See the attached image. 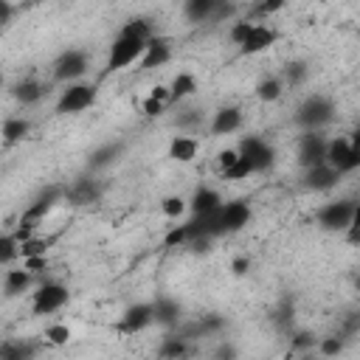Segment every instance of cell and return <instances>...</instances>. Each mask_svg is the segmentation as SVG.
Listing matches in <instances>:
<instances>
[{
    "mask_svg": "<svg viewBox=\"0 0 360 360\" xmlns=\"http://www.w3.org/2000/svg\"><path fill=\"white\" fill-rule=\"evenodd\" d=\"M343 349H346V340L340 335H326V338H318V343H315V352L321 360L338 357V354H343Z\"/></svg>",
    "mask_w": 360,
    "mask_h": 360,
    "instance_id": "32",
    "label": "cell"
},
{
    "mask_svg": "<svg viewBox=\"0 0 360 360\" xmlns=\"http://www.w3.org/2000/svg\"><path fill=\"white\" fill-rule=\"evenodd\" d=\"M149 98H155V101H160V104H169V84H152Z\"/></svg>",
    "mask_w": 360,
    "mask_h": 360,
    "instance_id": "50",
    "label": "cell"
},
{
    "mask_svg": "<svg viewBox=\"0 0 360 360\" xmlns=\"http://www.w3.org/2000/svg\"><path fill=\"white\" fill-rule=\"evenodd\" d=\"M326 166H332L340 177L360 166V135H338L326 141Z\"/></svg>",
    "mask_w": 360,
    "mask_h": 360,
    "instance_id": "2",
    "label": "cell"
},
{
    "mask_svg": "<svg viewBox=\"0 0 360 360\" xmlns=\"http://www.w3.org/2000/svg\"><path fill=\"white\" fill-rule=\"evenodd\" d=\"M211 242H214L211 236H194V239H188V245H186V248H188L191 253H197V256H200V253H208V250H211Z\"/></svg>",
    "mask_w": 360,
    "mask_h": 360,
    "instance_id": "47",
    "label": "cell"
},
{
    "mask_svg": "<svg viewBox=\"0 0 360 360\" xmlns=\"http://www.w3.org/2000/svg\"><path fill=\"white\" fill-rule=\"evenodd\" d=\"M197 93V79L191 76V73H177L172 82H169V104H177V101H183V98H188V96H194Z\"/></svg>",
    "mask_w": 360,
    "mask_h": 360,
    "instance_id": "27",
    "label": "cell"
},
{
    "mask_svg": "<svg viewBox=\"0 0 360 360\" xmlns=\"http://www.w3.org/2000/svg\"><path fill=\"white\" fill-rule=\"evenodd\" d=\"M219 205H222L219 191H214V188H208V186H197L194 194H191V200H188V208H191L194 217L211 214V211H217Z\"/></svg>",
    "mask_w": 360,
    "mask_h": 360,
    "instance_id": "20",
    "label": "cell"
},
{
    "mask_svg": "<svg viewBox=\"0 0 360 360\" xmlns=\"http://www.w3.org/2000/svg\"><path fill=\"white\" fill-rule=\"evenodd\" d=\"M197 149H200V141L191 138V135H174L172 143H169V158L177 160V163H191L197 158Z\"/></svg>",
    "mask_w": 360,
    "mask_h": 360,
    "instance_id": "24",
    "label": "cell"
},
{
    "mask_svg": "<svg viewBox=\"0 0 360 360\" xmlns=\"http://www.w3.org/2000/svg\"><path fill=\"white\" fill-rule=\"evenodd\" d=\"M188 354V340L180 335V332H169L163 340H160V346H158V357L160 360H180V357H186Z\"/></svg>",
    "mask_w": 360,
    "mask_h": 360,
    "instance_id": "26",
    "label": "cell"
},
{
    "mask_svg": "<svg viewBox=\"0 0 360 360\" xmlns=\"http://www.w3.org/2000/svg\"><path fill=\"white\" fill-rule=\"evenodd\" d=\"M338 183H340V174L332 166H326V163L312 166V169L304 172V186L309 191H332Z\"/></svg>",
    "mask_w": 360,
    "mask_h": 360,
    "instance_id": "18",
    "label": "cell"
},
{
    "mask_svg": "<svg viewBox=\"0 0 360 360\" xmlns=\"http://www.w3.org/2000/svg\"><path fill=\"white\" fill-rule=\"evenodd\" d=\"M298 360H321L315 352H304V354H298Z\"/></svg>",
    "mask_w": 360,
    "mask_h": 360,
    "instance_id": "53",
    "label": "cell"
},
{
    "mask_svg": "<svg viewBox=\"0 0 360 360\" xmlns=\"http://www.w3.org/2000/svg\"><path fill=\"white\" fill-rule=\"evenodd\" d=\"M121 37H132V39H141V42H149L155 37V28H152V20L146 17H132L124 22L121 28Z\"/></svg>",
    "mask_w": 360,
    "mask_h": 360,
    "instance_id": "29",
    "label": "cell"
},
{
    "mask_svg": "<svg viewBox=\"0 0 360 360\" xmlns=\"http://www.w3.org/2000/svg\"><path fill=\"white\" fill-rule=\"evenodd\" d=\"M141 112L146 115V118H158V115H163L166 112V104H160V101H155V98H143L141 101Z\"/></svg>",
    "mask_w": 360,
    "mask_h": 360,
    "instance_id": "44",
    "label": "cell"
},
{
    "mask_svg": "<svg viewBox=\"0 0 360 360\" xmlns=\"http://www.w3.org/2000/svg\"><path fill=\"white\" fill-rule=\"evenodd\" d=\"M236 158H239V152H236V149H222V152H217V163H219V172L231 169V166L236 163Z\"/></svg>",
    "mask_w": 360,
    "mask_h": 360,
    "instance_id": "48",
    "label": "cell"
},
{
    "mask_svg": "<svg viewBox=\"0 0 360 360\" xmlns=\"http://www.w3.org/2000/svg\"><path fill=\"white\" fill-rule=\"evenodd\" d=\"M284 96V82L278 79V76H264V79H259V84H256V98L259 101H278Z\"/></svg>",
    "mask_w": 360,
    "mask_h": 360,
    "instance_id": "31",
    "label": "cell"
},
{
    "mask_svg": "<svg viewBox=\"0 0 360 360\" xmlns=\"http://www.w3.org/2000/svg\"><path fill=\"white\" fill-rule=\"evenodd\" d=\"M231 270H233V276H245V273L250 270V259H248V256H236V259L231 262Z\"/></svg>",
    "mask_w": 360,
    "mask_h": 360,
    "instance_id": "51",
    "label": "cell"
},
{
    "mask_svg": "<svg viewBox=\"0 0 360 360\" xmlns=\"http://www.w3.org/2000/svg\"><path fill=\"white\" fill-rule=\"evenodd\" d=\"M250 174H253V166H250L242 155L236 158V163H233L231 169H225V172H222V177H225V180H248Z\"/></svg>",
    "mask_w": 360,
    "mask_h": 360,
    "instance_id": "41",
    "label": "cell"
},
{
    "mask_svg": "<svg viewBox=\"0 0 360 360\" xmlns=\"http://www.w3.org/2000/svg\"><path fill=\"white\" fill-rule=\"evenodd\" d=\"M307 76H309V68H307V62H301V59H292V62H287V68H284V84H290V87H301L304 82H307Z\"/></svg>",
    "mask_w": 360,
    "mask_h": 360,
    "instance_id": "34",
    "label": "cell"
},
{
    "mask_svg": "<svg viewBox=\"0 0 360 360\" xmlns=\"http://www.w3.org/2000/svg\"><path fill=\"white\" fill-rule=\"evenodd\" d=\"M219 219H222V233H236L250 222V205L245 200H231L222 202L219 208Z\"/></svg>",
    "mask_w": 360,
    "mask_h": 360,
    "instance_id": "14",
    "label": "cell"
},
{
    "mask_svg": "<svg viewBox=\"0 0 360 360\" xmlns=\"http://www.w3.org/2000/svg\"><path fill=\"white\" fill-rule=\"evenodd\" d=\"M11 96H14L17 104L31 107V104H37V101L45 96V84L37 82V79H22V82H17V84L11 87Z\"/></svg>",
    "mask_w": 360,
    "mask_h": 360,
    "instance_id": "23",
    "label": "cell"
},
{
    "mask_svg": "<svg viewBox=\"0 0 360 360\" xmlns=\"http://www.w3.org/2000/svg\"><path fill=\"white\" fill-rule=\"evenodd\" d=\"M242 127V110L236 104H225L211 118V135H231Z\"/></svg>",
    "mask_w": 360,
    "mask_h": 360,
    "instance_id": "19",
    "label": "cell"
},
{
    "mask_svg": "<svg viewBox=\"0 0 360 360\" xmlns=\"http://www.w3.org/2000/svg\"><path fill=\"white\" fill-rule=\"evenodd\" d=\"M3 82H6V79H3V70H0V87H3Z\"/></svg>",
    "mask_w": 360,
    "mask_h": 360,
    "instance_id": "54",
    "label": "cell"
},
{
    "mask_svg": "<svg viewBox=\"0 0 360 360\" xmlns=\"http://www.w3.org/2000/svg\"><path fill=\"white\" fill-rule=\"evenodd\" d=\"M186 208H188V200H183L180 194H169V197H163V202H160V211H163L169 219H180V217L186 214Z\"/></svg>",
    "mask_w": 360,
    "mask_h": 360,
    "instance_id": "36",
    "label": "cell"
},
{
    "mask_svg": "<svg viewBox=\"0 0 360 360\" xmlns=\"http://www.w3.org/2000/svg\"><path fill=\"white\" fill-rule=\"evenodd\" d=\"M276 39H278V28H273L267 22H253V28H250V34H248V39L242 42L239 51L245 56H253V53H262L270 45H276Z\"/></svg>",
    "mask_w": 360,
    "mask_h": 360,
    "instance_id": "13",
    "label": "cell"
},
{
    "mask_svg": "<svg viewBox=\"0 0 360 360\" xmlns=\"http://www.w3.org/2000/svg\"><path fill=\"white\" fill-rule=\"evenodd\" d=\"M90 68V56L82 48H68L53 59V82L62 84H73L76 79H82Z\"/></svg>",
    "mask_w": 360,
    "mask_h": 360,
    "instance_id": "6",
    "label": "cell"
},
{
    "mask_svg": "<svg viewBox=\"0 0 360 360\" xmlns=\"http://www.w3.org/2000/svg\"><path fill=\"white\" fill-rule=\"evenodd\" d=\"M96 98H98V87H96V84L73 82V84H68V87L62 90V96H59L53 112H56V115H76V112L93 107Z\"/></svg>",
    "mask_w": 360,
    "mask_h": 360,
    "instance_id": "3",
    "label": "cell"
},
{
    "mask_svg": "<svg viewBox=\"0 0 360 360\" xmlns=\"http://www.w3.org/2000/svg\"><path fill=\"white\" fill-rule=\"evenodd\" d=\"M68 298H70V292H68L65 284H59V281H45V284L37 287V292H34V298H31V312H34V315H51V312L62 309V307L68 304Z\"/></svg>",
    "mask_w": 360,
    "mask_h": 360,
    "instance_id": "9",
    "label": "cell"
},
{
    "mask_svg": "<svg viewBox=\"0 0 360 360\" xmlns=\"http://www.w3.org/2000/svg\"><path fill=\"white\" fill-rule=\"evenodd\" d=\"M250 28H253V20H239V22H233V25H231V31H228V39H231L233 45H239V48H242V42L248 39Z\"/></svg>",
    "mask_w": 360,
    "mask_h": 360,
    "instance_id": "42",
    "label": "cell"
},
{
    "mask_svg": "<svg viewBox=\"0 0 360 360\" xmlns=\"http://www.w3.org/2000/svg\"><path fill=\"white\" fill-rule=\"evenodd\" d=\"M326 163V138L323 132H304L298 138V166L307 172L312 166Z\"/></svg>",
    "mask_w": 360,
    "mask_h": 360,
    "instance_id": "11",
    "label": "cell"
},
{
    "mask_svg": "<svg viewBox=\"0 0 360 360\" xmlns=\"http://www.w3.org/2000/svg\"><path fill=\"white\" fill-rule=\"evenodd\" d=\"M236 152L253 166V172H267V169L276 163V149H273L264 138H259V135H248V138H242Z\"/></svg>",
    "mask_w": 360,
    "mask_h": 360,
    "instance_id": "10",
    "label": "cell"
},
{
    "mask_svg": "<svg viewBox=\"0 0 360 360\" xmlns=\"http://www.w3.org/2000/svg\"><path fill=\"white\" fill-rule=\"evenodd\" d=\"M143 48L146 42L141 39H132V37H115L112 45H110V53H107V73H115V70H124L129 65H135L141 56H143Z\"/></svg>",
    "mask_w": 360,
    "mask_h": 360,
    "instance_id": "8",
    "label": "cell"
},
{
    "mask_svg": "<svg viewBox=\"0 0 360 360\" xmlns=\"http://www.w3.org/2000/svg\"><path fill=\"white\" fill-rule=\"evenodd\" d=\"M37 357V343L25 338H8L0 343V360H34Z\"/></svg>",
    "mask_w": 360,
    "mask_h": 360,
    "instance_id": "22",
    "label": "cell"
},
{
    "mask_svg": "<svg viewBox=\"0 0 360 360\" xmlns=\"http://www.w3.org/2000/svg\"><path fill=\"white\" fill-rule=\"evenodd\" d=\"M56 242V236H31L28 242L20 245V256L28 259V256H48V248Z\"/></svg>",
    "mask_w": 360,
    "mask_h": 360,
    "instance_id": "33",
    "label": "cell"
},
{
    "mask_svg": "<svg viewBox=\"0 0 360 360\" xmlns=\"http://www.w3.org/2000/svg\"><path fill=\"white\" fill-rule=\"evenodd\" d=\"M214 3L217 0H186L183 3V14L191 22H208L211 14H214Z\"/></svg>",
    "mask_w": 360,
    "mask_h": 360,
    "instance_id": "30",
    "label": "cell"
},
{
    "mask_svg": "<svg viewBox=\"0 0 360 360\" xmlns=\"http://www.w3.org/2000/svg\"><path fill=\"white\" fill-rule=\"evenodd\" d=\"M48 256H28V259H22V270H28L31 276L34 273H39V270H48Z\"/></svg>",
    "mask_w": 360,
    "mask_h": 360,
    "instance_id": "46",
    "label": "cell"
},
{
    "mask_svg": "<svg viewBox=\"0 0 360 360\" xmlns=\"http://www.w3.org/2000/svg\"><path fill=\"white\" fill-rule=\"evenodd\" d=\"M28 132H31V121L22 118V115H8V118H3V124H0V138H3L6 146H14V143L25 141Z\"/></svg>",
    "mask_w": 360,
    "mask_h": 360,
    "instance_id": "21",
    "label": "cell"
},
{
    "mask_svg": "<svg viewBox=\"0 0 360 360\" xmlns=\"http://www.w3.org/2000/svg\"><path fill=\"white\" fill-rule=\"evenodd\" d=\"M332 118H335V104L323 93L307 96L295 110V124L304 127V132H321Z\"/></svg>",
    "mask_w": 360,
    "mask_h": 360,
    "instance_id": "1",
    "label": "cell"
},
{
    "mask_svg": "<svg viewBox=\"0 0 360 360\" xmlns=\"http://www.w3.org/2000/svg\"><path fill=\"white\" fill-rule=\"evenodd\" d=\"M214 360H236V346L233 343H219L214 352Z\"/></svg>",
    "mask_w": 360,
    "mask_h": 360,
    "instance_id": "49",
    "label": "cell"
},
{
    "mask_svg": "<svg viewBox=\"0 0 360 360\" xmlns=\"http://www.w3.org/2000/svg\"><path fill=\"white\" fill-rule=\"evenodd\" d=\"M31 284H34V276H31L28 270H22V267L8 270L6 278H3V295H6V298H17V295L28 292Z\"/></svg>",
    "mask_w": 360,
    "mask_h": 360,
    "instance_id": "25",
    "label": "cell"
},
{
    "mask_svg": "<svg viewBox=\"0 0 360 360\" xmlns=\"http://www.w3.org/2000/svg\"><path fill=\"white\" fill-rule=\"evenodd\" d=\"M169 59H172V45H169V39L152 37V39L146 42V48H143V56L138 59V70L160 68V65H166Z\"/></svg>",
    "mask_w": 360,
    "mask_h": 360,
    "instance_id": "15",
    "label": "cell"
},
{
    "mask_svg": "<svg viewBox=\"0 0 360 360\" xmlns=\"http://www.w3.org/2000/svg\"><path fill=\"white\" fill-rule=\"evenodd\" d=\"M180 315H183L180 301H174V298H169V295H160V298L152 301V323L172 329V326L180 323Z\"/></svg>",
    "mask_w": 360,
    "mask_h": 360,
    "instance_id": "16",
    "label": "cell"
},
{
    "mask_svg": "<svg viewBox=\"0 0 360 360\" xmlns=\"http://www.w3.org/2000/svg\"><path fill=\"white\" fill-rule=\"evenodd\" d=\"M42 338H45V343H51V346H65V343L70 340V326H68V323H51V326H45Z\"/></svg>",
    "mask_w": 360,
    "mask_h": 360,
    "instance_id": "38",
    "label": "cell"
},
{
    "mask_svg": "<svg viewBox=\"0 0 360 360\" xmlns=\"http://www.w3.org/2000/svg\"><path fill=\"white\" fill-rule=\"evenodd\" d=\"M104 194V186L101 180H96L93 174H82L76 180H70L68 186H62V202L73 205V208H84V205H93L98 202Z\"/></svg>",
    "mask_w": 360,
    "mask_h": 360,
    "instance_id": "5",
    "label": "cell"
},
{
    "mask_svg": "<svg viewBox=\"0 0 360 360\" xmlns=\"http://www.w3.org/2000/svg\"><path fill=\"white\" fill-rule=\"evenodd\" d=\"M315 343H318V338L312 332H295L290 338V357L292 354H304V352H315Z\"/></svg>",
    "mask_w": 360,
    "mask_h": 360,
    "instance_id": "37",
    "label": "cell"
},
{
    "mask_svg": "<svg viewBox=\"0 0 360 360\" xmlns=\"http://www.w3.org/2000/svg\"><path fill=\"white\" fill-rule=\"evenodd\" d=\"M202 124V110L200 107H186L174 115V127L177 129H197Z\"/></svg>",
    "mask_w": 360,
    "mask_h": 360,
    "instance_id": "35",
    "label": "cell"
},
{
    "mask_svg": "<svg viewBox=\"0 0 360 360\" xmlns=\"http://www.w3.org/2000/svg\"><path fill=\"white\" fill-rule=\"evenodd\" d=\"M20 256V245L11 233H0V264H8Z\"/></svg>",
    "mask_w": 360,
    "mask_h": 360,
    "instance_id": "39",
    "label": "cell"
},
{
    "mask_svg": "<svg viewBox=\"0 0 360 360\" xmlns=\"http://www.w3.org/2000/svg\"><path fill=\"white\" fill-rule=\"evenodd\" d=\"M56 202H62V186H45V188L25 205V211H22V217H20L17 225H25V228H34V231H37V225L56 208Z\"/></svg>",
    "mask_w": 360,
    "mask_h": 360,
    "instance_id": "7",
    "label": "cell"
},
{
    "mask_svg": "<svg viewBox=\"0 0 360 360\" xmlns=\"http://www.w3.org/2000/svg\"><path fill=\"white\" fill-rule=\"evenodd\" d=\"M188 242V231H186V222L183 225H172L163 236V248H186Z\"/></svg>",
    "mask_w": 360,
    "mask_h": 360,
    "instance_id": "40",
    "label": "cell"
},
{
    "mask_svg": "<svg viewBox=\"0 0 360 360\" xmlns=\"http://www.w3.org/2000/svg\"><path fill=\"white\" fill-rule=\"evenodd\" d=\"M146 326H152V304H132L121 312L115 329L121 335H135V332H143Z\"/></svg>",
    "mask_w": 360,
    "mask_h": 360,
    "instance_id": "12",
    "label": "cell"
},
{
    "mask_svg": "<svg viewBox=\"0 0 360 360\" xmlns=\"http://www.w3.org/2000/svg\"><path fill=\"white\" fill-rule=\"evenodd\" d=\"M11 14H14V6H11L8 0H0V25H3V22H8V20H11Z\"/></svg>",
    "mask_w": 360,
    "mask_h": 360,
    "instance_id": "52",
    "label": "cell"
},
{
    "mask_svg": "<svg viewBox=\"0 0 360 360\" xmlns=\"http://www.w3.org/2000/svg\"><path fill=\"white\" fill-rule=\"evenodd\" d=\"M270 321H273V326H276V329H281V332L292 329V321H295V301H292L290 295H284V298L273 307Z\"/></svg>",
    "mask_w": 360,
    "mask_h": 360,
    "instance_id": "28",
    "label": "cell"
},
{
    "mask_svg": "<svg viewBox=\"0 0 360 360\" xmlns=\"http://www.w3.org/2000/svg\"><path fill=\"white\" fill-rule=\"evenodd\" d=\"M121 152H124V143H121V141H107V143L96 146V149L90 152V158H87V172L93 174V172L110 169V166L121 158Z\"/></svg>",
    "mask_w": 360,
    "mask_h": 360,
    "instance_id": "17",
    "label": "cell"
},
{
    "mask_svg": "<svg viewBox=\"0 0 360 360\" xmlns=\"http://www.w3.org/2000/svg\"><path fill=\"white\" fill-rule=\"evenodd\" d=\"M281 8H284V0H262V3L253 6V17H270Z\"/></svg>",
    "mask_w": 360,
    "mask_h": 360,
    "instance_id": "43",
    "label": "cell"
},
{
    "mask_svg": "<svg viewBox=\"0 0 360 360\" xmlns=\"http://www.w3.org/2000/svg\"><path fill=\"white\" fill-rule=\"evenodd\" d=\"M318 225L323 231H332V233H340L346 231L354 219H357V202L354 200H335V202H326L318 208L315 214Z\"/></svg>",
    "mask_w": 360,
    "mask_h": 360,
    "instance_id": "4",
    "label": "cell"
},
{
    "mask_svg": "<svg viewBox=\"0 0 360 360\" xmlns=\"http://www.w3.org/2000/svg\"><path fill=\"white\" fill-rule=\"evenodd\" d=\"M233 14H236V3H222V0H217L211 20H231Z\"/></svg>",
    "mask_w": 360,
    "mask_h": 360,
    "instance_id": "45",
    "label": "cell"
}]
</instances>
